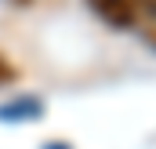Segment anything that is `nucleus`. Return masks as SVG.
Returning a JSON list of instances; mask_svg holds the SVG:
<instances>
[{"instance_id":"obj_1","label":"nucleus","mask_w":156,"mask_h":149,"mask_svg":"<svg viewBox=\"0 0 156 149\" xmlns=\"http://www.w3.org/2000/svg\"><path fill=\"white\" fill-rule=\"evenodd\" d=\"M91 7L113 26H134V0H91Z\"/></svg>"},{"instance_id":"obj_2","label":"nucleus","mask_w":156,"mask_h":149,"mask_svg":"<svg viewBox=\"0 0 156 149\" xmlns=\"http://www.w3.org/2000/svg\"><path fill=\"white\" fill-rule=\"evenodd\" d=\"M134 26H142L145 40L156 44V0H134Z\"/></svg>"},{"instance_id":"obj_3","label":"nucleus","mask_w":156,"mask_h":149,"mask_svg":"<svg viewBox=\"0 0 156 149\" xmlns=\"http://www.w3.org/2000/svg\"><path fill=\"white\" fill-rule=\"evenodd\" d=\"M4 80H11V62L0 55V84H4Z\"/></svg>"}]
</instances>
